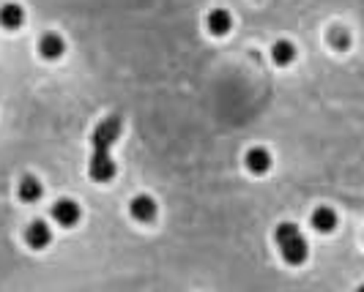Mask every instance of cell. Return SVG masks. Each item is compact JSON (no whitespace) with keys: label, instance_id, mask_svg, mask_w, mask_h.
Masks as SVG:
<instances>
[{"label":"cell","instance_id":"obj_1","mask_svg":"<svg viewBox=\"0 0 364 292\" xmlns=\"http://www.w3.org/2000/svg\"><path fill=\"white\" fill-rule=\"evenodd\" d=\"M121 129H124V121L121 115H107L99 126L94 129V137H91V164H88V172L96 183H110L115 178V162L110 156L115 139L121 137Z\"/></svg>","mask_w":364,"mask_h":292},{"label":"cell","instance_id":"obj_2","mask_svg":"<svg viewBox=\"0 0 364 292\" xmlns=\"http://www.w3.org/2000/svg\"><path fill=\"white\" fill-rule=\"evenodd\" d=\"M274 240H277V246H279L282 260L291 262V265H301V262L307 260V254H310V249H307V240H304L301 229H298L296 224H291V222H285V224H279V227H277V232H274Z\"/></svg>","mask_w":364,"mask_h":292},{"label":"cell","instance_id":"obj_3","mask_svg":"<svg viewBox=\"0 0 364 292\" xmlns=\"http://www.w3.org/2000/svg\"><path fill=\"white\" fill-rule=\"evenodd\" d=\"M129 213H132L134 222L151 224V222L156 219V213H159V205H156V199L151 194H137L132 202H129Z\"/></svg>","mask_w":364,"mask_h":292},{"label":"cell","instance_id":"obj_4","mask_svg":"<svg viewBox=\"0 0 364 292\" xmlns=\"http://www.w3.org/2000/svg\"><path fill=\"white\" fill-rule=\"evenodd\" d=\"M80 216H82V210H80V205H77L74 199H55V205H52V219H55V224L74 227V224L80 222Z\"/></svg>","mask_w":364,"mask_h":292},{"label":"cell","instance_id":"obj_5","mask_svg":"<svg viewBox=\"0 0 364 292\" xmlns=\"http://www.w3.org/2000/svg\"><path fill=\"white\" fill-rule=\"evenodd\" d=\"M25 243L34 249V252H41V249H47L50 243H52V229L47 222H31L28 227H25Z\"/></svg>","mask_w":364,"mask_h":292},{"label":"cell","instance_id":"obj_6","mask_svg":"<svg viewBox=\"0 0 364 292\" xmlns=\"http://www.w3.org/2000/svg\"><path fill=\"white\" fill-rule=\"evenodd\" d=\"M64 52H66L64 36H58V33H44V36L38 38V55H41L44 61H58Z\"/></svg>","mask_w":364,"mask_h":292},{"label":"cell","instance_id":"obj_7","mask_svg":"<svg viewBox=\"0 0 364 292\" xmlns=\"http://www.w3.org/2000/svg\"><path fill=\"white\" fill-rule=\"evenodd\" d=\"M244 164H247V169L252 175H265L271 169V153L265 148H261V145H255V148H249L244 153Z\"/></svg>","mask_w":364,"mask_h":292},{"label":"cell","instance_id":"obj_8","mask_svg":"<svg viewBox=\"0 0 364 292\" xmlns=\"http://www.w3.org/2000/svg\"><path fill=\"white\" fill-rule=\"evenodd\" d=\"M0 25H3L6 31L22 28V25H25V8H22L20 3H6V6L0 8Z\"/></svg>","mask_w":364,"mask_h":292},{"label":"cell","instance_id":"obj_9","mask_svg":"<svg viewBox=\"0 0 364 292\" xmlns=\"http://www.w3.org/2000/svg\"><path fill=\"white\" fill-rule=\"evenodd\" d=\"M205 28H208L211 36H225V33H231V28H233L231 11H225V8H214V11L205 17Z\"/></svg>","mask_w":364,"mask_h":292},{"label":"cell","instance_id":"obj_10","mask_svg":"<svg viewBox=\"0 0 364 292\" xmlns=\"http://www.w3.org/2000/svg\"><path fill=\"white\" fill-rule=\"evenodd\" d=\"M310 224L315 227V232H334V227H337V213L331 208H326V205H321V208L312 210Z\"/></svg>","mask_w":364,"mask_h":292},{"label":"cell","instance_id":"obj_11","mask_svg":"<svg viewBox=\"0 0 364 292\" xmlns=\"http://www.w3.org/2000/svg\"><path fill=\"white\" fill-rule=\"evenodd\" d=\"M17 194L22 202H38L41 194H44V186H41V180L34 178V175H25L22 180H20V186H17Z\"/></svg>","mask_w":364,"mask_h":292},{"label":"cell","instance_id":"obj_12","mask_svg":"<svg viewBox=\"0 0 364 292\" xmlns=\"http://www.w3.org/2000/svg\"><path fill=\"white\" fill-rule=\"evenodd\" d=\"M271 61L277 66H291L296 61V47H293L288 38L274 41V47H271Z\"/></svg>","mask_w":364,"mask_h":292},{"label":"cell","instance_id":"obj_13","mask_svg":"<svg viewBox=\"0 0 364 292\" xmlns=\"http://www.w3.org/2000/svg\"><path fill=\"white\" fill-rule=\"evenodd\" d=\"M329 44L334 49H348V47H351V33L342 31V28H334V31L329 33Z\"/></svg>","mask_w":364,"mask_h":292}]
</instances>
